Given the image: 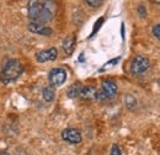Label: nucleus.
<instances>
[{
    "label": "nucleus",
    "instance_id": "17",
    "mask_svg": "<svg viewBox=\"0 0 160 155\" xmlns=\"http://www.w3.org/2000/svg\"><path fill=\"white\" fill-rule=\"evenodd\" d=\"M102 22H103V19L101 18V19L99 20V22H96V25H95V30H94V33H95V32H96V31L100 28V25L102 23Z\"/></svg>",
    "mask_w": 160,
    "mask_h": 155
},
{
    "label": "nucleus",
    "instance_id": "13",
    "mask_svg": "<svg viewBox=\"0 0 160 155\" xmlns=\"http://www.w3.org/2000/svg\"><path fill=\"white\" fill-rule=\"evenodd\" d=\"M124 102H126V106H127L128 108H133V107L136 106V100H134V97L132 96V95H126Z\"/></svg>",
    "mask_w": 160,
    "mask_h": 155
},
{
    "label": "nucleus",
    "instance_id": "19",
    "mask_svg": "<svg viewBox=\"0 0 160 155\" xmlns=\"http://www.w3.org/2000/svg\"><path fill=\"white\" fill-rule=\"evenodd\" d=\"M1 155H9L8 153H4V154H1Z\"/></svg>",
    "mask_w": 160,
    "mask_h": 155
},
{
    "label": "nucleus",
    "instance_id": "18",
    "mask_svg": "<svg viewBox=\"0 0 160 155\" xmlns=\"http://www.w3.org/2000/svg\"><path fill=\"white\" fill-rule=\"evenodd\" d=\"M152 2H154V4H160V0H152Z\"/></svg>",
    "mask_w": 160,
    "mask_h": 155
},
{
    "label": "nucleus",
    "instance_id": "1",
    "mask_svg": "<svg viewBox=\"0 0 160 155\" xmlns=\"http://www.w3.org/2000/svg\"><path fill=\"white\" fill-rule=\"evenodd\" d=\"M28 18L33 22H40V23H47L49 22L53 14L49 9V6L42 1V0H30L28 2Z\"/></svg>",
    "mask_w": 160,
    "mask_h": 155
},
{
    "label": "nucleus",
    "instance_id": "10",
    "mask_svg": "<svg viewBox=\"0 0 160 155\" xmlns=\"http://www.w3.org/2000/svg\"><path fill=\"white\" fill-rule=\"evenodd\" d=\"M74 43H75V39L73 36H68L67 38L64 39V42H63V49H64V52L67 53V54H72L73 53V51H74Z\"/></svg>",
    "mask_w": 160,
    "mask_h": 155
},
{
    "label": "nucleus",
    "instance_id": "9",
    "mask_svg": "<svg viewBox=\"0 0 160 155\" xmlns=\"http://www.w3.org/2000/svg\"><path fill=\"white\" fill-rule=\"evenodd\" d=\"M98 90L92 86H82L81 91H80V97L84 100H94L96 98Z\"/></svg>",
    "mask_w": 160,
    "mask_h": 155
},
{
    "label": "nucleus",
    "instance_id": "14",
    "mask_svg": "<svg viewBox=\"0 0 160 155\" xmlns=\"http://www.w3.org/2000/svg\"><path fill=\"white\" fill-rule=\"evenodd\" d=\"M88 5H90L91 8H99L100 5H102L103 0H86Z\"/></svg>",
    "mask_w": 160,
    "mask_h": 155
},
{
    "label": "nucleus",
    "instance_id": "3",
    "mask_svg": "<svg viewBox=\"0 0 160 155\" xmlns=\"http://www.w3.org/2000/svg\"><path fill=\"white\" fill-rule=\"evenodd\" d=\"M149 68V59L143 56H136L131 63V72L136 75L144 73Z\"/></svg>",
    "mask_w": 160,
    "mask_h": 155
},
{
    "label": "nucleus",
    "instance_id": "8",
    "mask_svg": "<svg viewBox=\"0 0 160 155\" xmlns=\"http://www.w3.org/2000/svg\"><path fill=\"white\" fill-rule=\"evenodd\" d=\"M102 91L107 98H113L117 94V85L112 80H103L102 81Z\"/></svg>",
    "mask_w": 160,
    "mask_h": 155
},
{
    "label": "nucleus",
    "instance_id": "6",
    "mask_svg": "<svg viewBox=\"0 0 160 155\" xmlns=\"http://www.w3.org/2000/svg\"><path fill=\"white\" fill-rule=\"evenodd\" d=\"M58 56V51L52 47L49 49H46V51H41L36 54V59L37 62L40 63H46V62H51V60H54Z\"/></svg>",
    "mask_w": 160,
    "mask_h": 155
},
{
    "label": "nucleus",
    "instance_id": "11",
    "mask_svg": "<svg viewBox=\"0 0 160 155\" xmlns=\"http://www.w3.org/2000/svg\"><path fill=\"white\" fill-rule=\"evenodd\" d=\"M81 89H82V85H81L80 82H75V84H73L72 86H69L67 94H68V96L70 97V98L80 97V91H81Z\"/></svg>",
    "mask_w": 160,
    "mask_h": 155
},
{
    "label": "nucleus",
    "instance_id": "2",
    "mask_svg": "<svg viewBox=\"0 0 160 155\" xmlns=\"http://www.w3.org/2000/svg\"><path fill=\"white\" fill-rule=\"evenodd\" d=\"M22 72H23V68H22V65H21V63L19 60L9 59L4 64V67H2V69L0 72V80L5 85L10 84V82L15 81L18 78L20 77L22 74Z\"/></svg>",
    "mask_w": 160,
    "mask_h": 155
},
{
    "label": "nucleus",
    "instance_id": "4",
    "mask_svg": "<svg viewBox=\"0 0 160 155\" xmlns=\"http://www.w3.org/2000/svg\"><path fill=\"white\" fill-rule=\"evenodd\" d=\"M67 80V72L62 68L52 69L49 73V81L53 86H60Z\"/></svg>",
    "mask_w": 160,
    "mask_h": 155
},
{
    "label": "nucleus",
    "instance_id": "15",
    "mask_svg": "<svg viewBox=\"0 0 160 155\" xmlns=\"http://www.w3.org/2000/svg\"><path fill=\"white\" fill-rule=\"evenodd\" d=\"M153 35L158 39H160V25H157L153 27Z\"/></svg>",
    "mask_w": 160,
    "mask_h": 155
},
{
    "label": "nucleus",
    "instance_id": "7",
    "mask_svg": "<svg viewBox=\"0 0 160 155\" xmlns=\"http://www.w3.org/2000/svg\"><path fill=\"white\" fill-rule=\"evenodd\" d=\"M28 30L32 33H37V35H42V36H51L52 32H53L49 27H46L43 23L33 22V21L28 23Z\"/></svg>",
    "mask_w": 160,
    "mask_h": 155
},
{
    "label": "nucleus",
    "instance_id": "5",
    "mask_svg": "<svg viewBox=\"0 0 160 155\" xmlns=\"http://www.w3.org/2000/svg\"><path fill=\"white\" fill-rule=\"evenodd\" d=\"M62 138L68 142V143H72V144H78L81 142V134L78 129H74V128H68L65 131H63L62 133Z\"/></svg>",
    "mask_w": 160,
    "mask_h": 155
},
{
    "label": "nucleus",
    "instance_id": "20",
    "mask_svg": "<svg viewBox=\"0 0 160 155\" xmlns=\"http://www.w3.org/2000/svg\"><path fill=\"white\" fill-rule=\"evenodd\" d=\"M159 84H160V80H159Z\"/></svg>",
    "mask_w": 160,
    "mask_h": 155
},
{
    "label": "nucleus",
    "instance_id": "12",
    "mask_svg": "<svg viewBox=\"0 0 160 155\" xmlns=\"http://www.w3.org/2000/svg\"><path fill=\"white\" fill-rule=\"evenodd\" d=\"M42 95H43V98L47 101V102H51L54 100V96H56V92H54V89L52 86H46L42 91Z\"/></svg>",
    "mask_w": 160,
    "mask_h": 155
},
{
    "label": "nucleus",
    "instance_id": "16",
    "mask_svg": "<svg viewBox=\"0 0 160 155\" xmlns=\"http://www.w3.org/2000/svg\"><path fill=\"white\" fill-rule=\"evenodd\" d=\"M110 155H121L120 148H118L117 145H112V148H111V153H110Z\"/></svg>",
    "mask_w": 160,
    "mask_h": 155
}]
</instances>
